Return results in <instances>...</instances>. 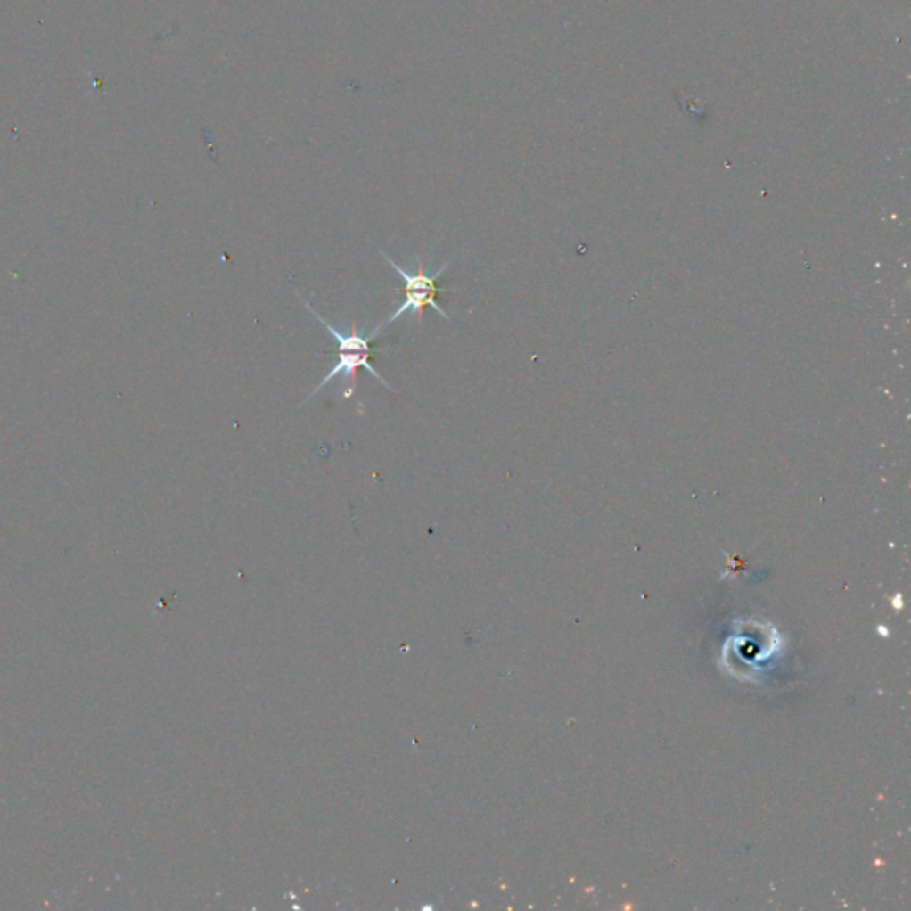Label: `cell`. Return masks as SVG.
Segmentation results:
<instances>
[{
    "instance_id": "obj_2",
    "label": "cell",
    "mask_w": 911,
    "mask_h": 911,
    "mask_svg": "<svg viewBox=\"0 0 911 911\" xmlns=\"http://www.w3.org/2000/svg\"><path fill=\"white\" fill-rule=\"evenodd\" d=\"M380 253H382V257L389 262V266H390V267H392V269H394V271L401 276V280L405 282V289H398V291H405V292H412V291H428V292H435V294H439V292H444V291H446L444 287H439V285H437V278H439L440 275H444V271L449 267V264H451V262L444 264V266H442V267H440V269H439L433 276H430V275H426V271H424V264H423V260H421V259H417V262H419V266H417V273H415V275H412V273H408L406 269H403L398 262H394V260H392L387 253H383V251H380Z\"/></svg>"
},
{
    "instance_id": "obj_3",
    "label": "cell",
    "mask_w": 911,
    "mask_h": 911,
    "mask_svg": "<svg viewBox=\"0 0 911 911\" xmlns=\"http://www.w3.org/2000/svg\"><path fill=\"white\" fill-rule=\"evenodd\" d=\"M435 296H437L435 292H428V291H412V292H406V298H405V300H403V303L398 307V310H396V312H394V314H392V316H390V317L383 323V328H385V326H389V324H392V323H396V321H398L401 316H405L406 312H410V314L414 316V319H415L417 323H421V319H423V312H424V308H426V307L433 308V310H435L437 314H440L446 321H453V319L449 317V314H447V312H446V310H444V308L437 303Z\"/></svg>"
},
{
    "instance_id": "obj_1",
    "label": "cell",
    "mask_w": 911,
    "mask_h": 911,
    "mask_svg": "<svg viewBox=\"0 0 911 911\" xmlns=\"http://www.w3.org/2000/svg\"><path fill=\"white\" fill-rule=\"evenodd\" d=\"M339 351V362L335 364V367L328 373V376L316 387V390L307 398V401H310L316 394L321 392V389H324L330 382H333L335 378L339 376H344V385H346V390H344V398H351L355 394V389H357V371L360 367L367 369L374 380H378L385 389L392 390V387L387 383V380L378 373V369L369 362V357H371V351ZM394 392V390H392Z\"/></svg>"
}]
</instances>
